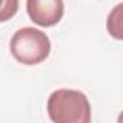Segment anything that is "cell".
I'll use <instances>...</instances> for the list:
<instances>
[{"label":"cell","mask_w":123,"mask_h":123,"mask_svg":"<svg viewBox=\"0 0 123 123\" xmlns=\"http://www.w3.org/2000/svg\"><path fill=\"white\" fill-rule=\"evenodd\" d=\"M117 122H119V123H123V111L119 114V117H117Z\"/></svg>","instance_id":"cell-6"},{"label":"cell","mask_w":123,"mask_h":123,"mask_svg":"<svg viewBox=\"0 0 123 123\" xmlns=\"http://www.w3.org/2000/svg\"><path fill=\"white\" fill-rule=\"evenodd\" d=\"M19 9V0H3L2 5V13H0V20L6 22L10 18H13L16 15Z\"/></svg>","instance_id":"cell-5"},{"label":"cell","mask_w":123,"mask_h":123,"mask_svg":"<svg viewBox=\"0 0 123 123\" xmlns=\"http://www.w3.org/2000/svg\"><path fill=\"white\" fill-rule=\"evenodd\" d=\"M9 49L18 62L23 65H38L49 56L51 41L45 32L26 26L13 33Z\"/></svg>","instance_id":"cell-2"},{"label":"cell","mask_w":123,"mask_h":123,"mask_svg":"<svg viewBox=\"0 0 123 123\" xmlns=\"http://www.w3.org/2000/svg\"><path fill=\"white\" fill-rule=\"evenodd\" d=\"M106 29L111 38L123 41V3H119L110 10L106 20Z\"/></svg>","instance_id":"cell-4"},{"label":"cell","mask_w":123,"mask_h":123,"mask_svg":"<svg viewBox=\"0 0 123 123\" xmlns=\"http://www.w3.org/2000/svg\"><path fill=\"white\" fill-rule=\"evenodd\" d=\"M64 0H26L29 19L42 28H51L64 16Z\"/></svg>","instance_id":"cell-3"},{"label":"cell","mask_w":123,"mask_h":123,"mask_svg":"<svg viewBox=\"0 0 123 123\" xmlns=\"http://www.w3.org/2000/svg\"><path fill=\"white\" fill-rule=\"evenodd\" d=\"M46 111L54 123H90L91 106L87 96L78 90L59 88L51 93Z\"/></svg>","instance_id":"cell-1"}]
</instances>
